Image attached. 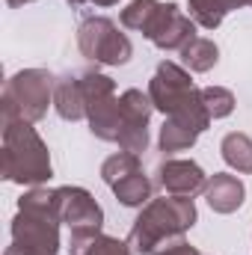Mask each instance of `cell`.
Masks as SVG:
<instances>
[{"label":"cell","instance_id":"5bb4252c","mask_svg":"<svg viewBox=\"0 0 252 255\" xmlns=\"http://www.w3.org/2000/svg\"><path fill=\"white\" fill-rule=\"evenodd\" d=\"M190 6V18L208 30L220 27L223 18L232 12V9H241V6H252V0H187Z\"/></svg>","mask_w":252,"mask_h":255},{"label":"cell","instance_id":"7c38bea8","mask_svg":"<svg viewBox=\"0 0 252 255\" xmlns=\"http://www.w3.org/2000/svg\"><path fill=\"white\" fill-rule=\"evenodd\" d=\"M54 107L65 122H80L86 116V95H83V80L80 77H63L54 86Z\"/></svg>","mask_w":252,"mask_h":255},{"label":"cell","instance_id":"7402d4cb","mask_svg":"<svg viewBox=\"0 0 252 255\" xmlns=\"http://www.w3.org/2000/svg\"><path fill=\"white\" fill-rule=\"evenodd\" d=\"M202 104L211 119H226L235 110V95L223 86H205L202 89Z\"/></svg>","mask_w":252,"mask_h":255},{"label":"cell","instance_id":"6da1fadb","mask_svg":"<svg viewBox=\"0 0 252 255\" xmlns=\"http://www.w3.org/2000/svg\"><path fill=\"white\" fill-rule=\"evenodd\" d=\"M196 223V205L190 196H166L145 205L130 229V250L142 255H160L184 241V232Z\"/></svg>","mask_w":252,"mask_h":255},{"label":"cell","instance_id":"ba28073f","mask_svg":"<svg viewBox=\"0 0 252 255\" xmlns=\"http://www.w3.org/2000/svg\"><path fill=\"white\" fill-rule=\"evenodd\" d=\"M145 39L160 51H184L196 39V21L187 18L175 3H163Z\"/></svg>","mask_w":252,"mask_h":255},{"label":"cell","instance_id":"8fae6325","mask_svg":"<svg viewBox=\"0 0 252 255\" xmlns=\"http://www.w3.org/2000/svg\"><path fill=\"white\" fill-rule=\"evenodd\" d=\"M205 199L208 205L217 211V214H232L244 205V196H247V187L238 175H226V172H217L214 178H208L205 184Z\"/></svg>","mask_w":252,"mask_h":255},{"label":"cell","instance_id":"8992f818","mask_svg":"<svg viewBox=\"0 0 252 255\" xmlns=\"http://www.w3.org/2000/svg\"><path fill=\"white\" fill-rule=\"evenodd\" d=\"M199 95V89L193 86L190 74L175 63H160L151 83H148V98L157 110H163L166 116L181 110L184 104H190L193 98Z\"/></svg>","mask_w":252,"mask_h":255},{"label":"cell","instance_id":"e0dca14e","mask_svg":"<svg viewBox=\"0 0 252 255\" xmlns=\"http://www.w3.org/2000/svg\"><path fill=\"white\" fill-rule=\"evenodd\" d=\"M119 104H122V119H125V128H145L148 119H151V98L142 95L139 89H127L119 95Z\"/></svg>","mask_w":252,"mask_h":255},{"label":"cell","instance_id":"d6986e66","mask_svg":"<svg viewBox=\"0 0 252 255\" xmlns=\"http://www.w3.org/2000/svg\"><path fill=\"white\" fill-rule=\"evenodd\" d=\"M113 193L125 208H139V205H148V199H151V181L142 172H133V175L122 178L113 187Z\"/></svg>","mask_w":252,"mask_h":255},{"label":"cell","instance_id":"ffe728a7","mask_svg":"<svg viewBox=\"0 0 252 255\" xmlns=\"http://www.w3.org/2000/svg\"><path fill=\"white\" fill-rule=\"evenodd\" d=\"M181 60H184L190 71H211L220 60V51H217V45L211 39H193L181 51Z\"/></svg>","mask_w":252,"mask_h":255},{"label":"cell","instance_id":"cb8c5ba5","mask_svg":"<svg viewBox=\"0 0 252 255\" xmlns=\"http://www.w3.org/2000/svg\"><path fill=\"white\" fill-rule=\"evenodd\" d=\"M3 255H30V253H24V250H18V247H9Z\"/></svg>","mask_w":252,"mask_h":255},{"label":"cell","instance_id":"44dd1931","mask_svg":"<svg viewBox=\"0 0 252 255\" xmlns=\"http://www.w3.org/2000/svg\"><path fill=\"white\" fill-rule=\"evenodd\" d=\"M133 172H139V157L130 154V151H119V154L107 157L104 166H101V178H104V184H110V187H116L122 178L133 175Z\"/></svg>","mask_w":252,"mask_h":255},{"label":"cell","instance_id":"ac0fdd59","mask_svg":"<svg viewBox=\"0 0 252 255\" xmlns=\"http://www.w3.org/2000/svg\"><path fill=\"white\" fill-rule=\"evenodd\" d=\"M160 6H163V3H157V0H130L125 9H122V24H125L127 30H139V33L145 36V33L151 30V24H154Z\"/></svg>","mask_w":252,"mask_h":255},{"label":"cell","instance_id":"5b68a950","mask_svg":"<svg viewBox=\"0 0 252 255\" xmlns=\"http://www.w3.org/2000/svg\"><path fill=\"white\" fill-rule=\"evenodd\" d=\"M12 247L30 255H57L60 250V217L45 211L18 208L12 220Z\"/></svg>","mask_w":252,"mask_h":255},{"label":"cell","instance_id":"4fadbf2b","mask_svg":"<svg viewBox=\"0 0 252 255\" xmlns=\"http://www.w3.org/2000/svg\"><path fill=\"white\" fill-rule=\"evenodd\" d=\"M68 253L71 255H133L130 244L107 238L101 232H71Z\"/></svg>","mask_w":252,"mask_h":255},{"label":"cell","instance_id":"30bf717a","mask_svg":"<svg viewBox=\"0 0 252 255\" xmlns=\"http://www.w3.org/2000/svg\"><path fill=\"white\" fill-rule=\"evenodd\" d=\"M86 119L89 128L98 139L104 142H119L122 130H125V119H122V104L116 95H107V98H98L86 107Z\"/></svg>","mask_w":252,"mask_h":255},{"label":"cell","instance_id":"9c48e42d","mask_svg":"<svg viewBox=\"0 0 252 255\" xmlns=\"http://www.w3.org/2000/svg\"><path fill=\"white\" fill-rule=\"evenodd\" d=\"M157 184L169 196H190L193 199L199 190H205L208 178H205L202 166L193 160H166L157 169Z\"/></svg>","mask_w":252,"mask_h":255},{"label":"cell","instance_id":"d4e9b609","mask_svg":"<svg viewBox=\"0 0 252 255\" xmlns=\"http://www.w3.org/2000/svg\"><path fill=\"white\" fill-rule=\"evenodd\" d=\"M89 3H95V6H113V3H119V0H89Z\"/></svg>","mask_w":252,"mask_h":255},{"label":"cell","instance_id":"7a4b0ae2","mask_svg":"<svg viewBox=\"0 0 252 255\" xmlns=\"http://www.w3.org/2000/svg\"><path fill=\"white\" fill-rule=\"evenodd\" d=\"M3 178L12 184H42L51 178V154L30 122H3Z\"/></svg>","mask_w":252,"mask_h":255},{"label":"cell","instance_id":"52a82bcc","mask_svg":"<svg viewBox=\"0 0 252 255\" xmlns=\"http://www.w3.org/2000/svg\"><path fill=\"white\" fill-rule=\"evenodd\" d=\"M57 217L71 232H101L104 211L83 187H57Z\"/></svg>","mask_w":252,"mask_h":255},{"label":"cell","instance_id":"484cf974","mask_svg":"<svg viewBox=\"0 0 252 255\" xmlns=\"http://www.w3.org/2000/svg\"><path fill=\"white\" fill-rule=\"evenodd\" d=\"M9 6H24V3H33V0H6Z\"/></svg>","mask_w":252,"mask_h":255},{"label":"cell","instance_id":"2e32d148","mask_svg":"<svg viewBox=\"0 0 252 255\" xmlns=\"http://www.w3.org/2000/svg\"><path fill=\"white\" fill-rule=\"evenodd\" d=\"M199 139V130L187 122H181V119H175V116H169L163 128H160V148L166 151V154H172V151H184L190 148L193 142Z\"/></svg>","mask_w":252,"mask_h":255},{"label":"cell","instance_id":"603a6c76","mask_svg":"<svg viewBox=\"0 0 252 255\" xmlns=\"http://www.w3.org/2000/svg\"><path fill=\"white\" fill-rule=\"evenodd\" d=\"M160 255H202V253H199V250H193L190 244H184V241H181V244H175V247H169V250H163Z\"/></svg>","mask_w":252,"mask_h":255},{"label":"cell","instance_id":"3957f363","mask_svg":"<svg viewBox=\"0 0 252 255\" xmlns=\"http://www.w3.org/2000/svg\"><path fill=\"white\" fill-rule=\"evenodd\" d=\"M54 101V74L45 68H24L3 86V122H39Z\"/></svg>","mask_w":252,"mask_h":255},{"label":"cell","instance_id":"277c9868","mask_svg":"<svg viewBox=\"0 0 252 255\" xmlns=\"http://www.w3.org/2000/svg\"><path fill=\"white\" fill-rule=\"evenodd\" d=\"M77 48L86 60L101 65H125L133 54L130 39L119 33V27L110 18H86L77 27Z\"/></svg>","mask_w":252,"mask_h":255},{"label":"cell","instance_id":"9a60e30c","mask_svg":"<svg viewBox=\"0 0 252 255\" xmlns=\"http://www.w3.org/2000/svg\"><path fill=\"white\" fill-rule=\"evenodd\" d=\"M220 151H223V160L232 166V169H238V172H252V139L247 133H226L223 136V145H220Z\"/></svg>","mask_w":252,"mask_h":255}]
</instances>
